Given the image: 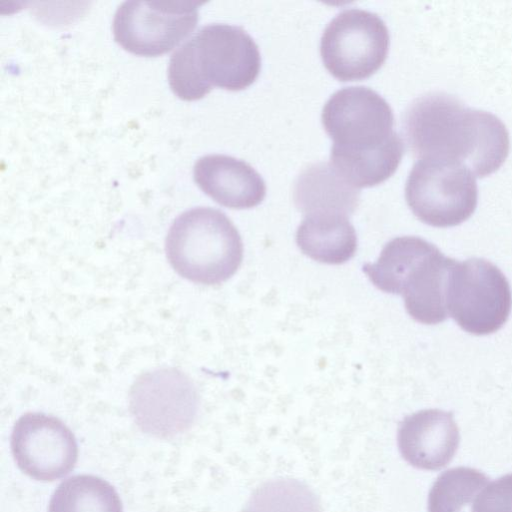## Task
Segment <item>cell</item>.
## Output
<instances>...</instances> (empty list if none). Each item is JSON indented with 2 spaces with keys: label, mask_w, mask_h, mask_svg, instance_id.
Here are the masks:
<instances>
[{
  "label": "cell",
  "mask_w": 512,
  "mask_h": 512,
  "mask_svg": "<svg viewBox=\"0 0 512 512\" xmlns=\"http://www.w3.org/2000/svg\"><path fill=\"white\" fill-rule=\"evenodd\" d=\"M321 120L333 140L330 165L350 185L376 186L395 173L404 145L390 105L377 92L344 87L327 100Z\"/></svg>",
  "instance_id": "1"
},
{
  "label": "cell",
  "mask_w": 512,
  "mask_h": 512,
  "mask_svg": "<svg viewBox=\"0 0 512 512\" xmlns=\"http://www.w3.org/2000/svg\"><path fill=\"white\" fill-rule=\"evenodd\" d=\"M403 130L411 152L462 164L475 177L497 171L510 140L503 122L490 112L466 107L444 92L415 99L407 108Z\"/></svg>",
  "instance_id": "2"
},
{
  "label": "cell",
  "mask_w": 512,
  "mask_h": 512,
  "mask_svg": "<svg viewBox=\"0 0 512 512\" xmlns=\"http://www.w3.org/2000/svg\"><path fill=\"white\" fill-rule=\"evenodd\" d=\"M261 55L253 38L239 26H203L170 57L167 77L180 99L203 98L216 86L240 91L257 79Z\"/></svg>",
  "instance_id": "3"
},
{
  "label": "cell",
  "mask_w": 512,
  "mask_h": 512,
  "mask_svg": "<svg viewBox=\"0 0 512 512\" xmlns=\"http://www.w3.org/2000/svg\"><path fill=\"white\" fill-rule=\"evenodd\" d=\"M456 262L422 238L402 236L389 241L377 261L366 263L362 270L379 290L402 295L415 321L434 325L449 315L446 287Z\"/></svg>",
  "instance_id": "4"
},
{
  "label": "cell",
  "mask_w": 512,
  "mask_h": 512,
  "mask_svg": "<svg viewBox=\"0 0 512 512\" xmlns=\"http://www.w3.org/2000/svg\"><path fill=\"white\" fill-rule=\"evenodd\" d=\"M165 249L179 275L206 285L229 279L243 258L238 230L223 212L210 207L180 214L169 228Z\"/></svg>",
  "instance_id": "5"
},
{
  "label": "cell",
  "mask_w": 512,
  "mask_h": 512,
  "mask_svg": "<svg viewBox=\"0 0 512 512\" xmlns=\"http://www.w3.org/2000/svg\"><path fill=\"white\" fill-rule=\"evenodd\" d=\"M406 202L423 223L452 227L475 211L478 188L473 173L460 163L438 158H420L405 186Z\"/></svg>",
  "instance_id": "6"
},
{
  "label": "cell",
  "mask_w": 512,
  "mask_h": 512,
  "mask_svg": "<svg viewBox=\"0 0 512 512\" xmlns=\"http://www.w3.org/2000/svg\"><path fill=\"white\" fill-rule=\"evenodd\" d=\"M446 306L464 331L492 334L505 324L511 311L509 282L498 267L485 259L456 262L448 277Z\"/></svg>",
  "instance_id": "7"
},
{
  "label": "cell",
  "mask_w": 512,
  "mask_h": 512,
  "mask_svg": "<svg viewBox=\"0 0 512 512\" xmlns=\"http://www.w3.org/2000/svg\"><path fill=\"white\" fill-rule=\"evenodd\" d=\"M390 46L385 22L375 13L351 8L338 13L321 36L320 54L336 79L358 81L384 64Z\"/></svg>",
  "instance_id": "8"
},
{
  "label": "cell",
  "mask_w": 512,
  "mask_h": 512,
  "mask_svg": "<svg viewBox=\"0 0 512 512\" xmlns=\"http://www.w3.org/2000/svg\"><path fill=\"white\" fill-rule=\"evenodd\" d=\"M202 4L192 0L124 1L114 14V39L135 55H162L194 30Z\"/></svg>",
  "instance_id": "9"
},
{
  "label": "cell",
  "mask_w": 512,
  "mask_h": 512,
  "mask_svg": "<svg viewBox=\"0 0 512 512\" xmlns=\"http://www.w3.org/2000/svg\"><path fill=\"white\" fill-rule=\"evenodd\" d=\"M197 394L190 380L175 369L142 375L130 393V409L142 431L156 437H172L192 424Z\"/></svg>",
  "instance_id": "10"
},
{
  "label": "cell",
  "mask_w": 512,
  "mask_h": 512,
  "mask_svg": "<svg viewBox=\"0 0 512 512\" xmlns=\"http://www.w3.org/2000/svg\"><path fill=\"white\" fill-rule=\"evenodd\" d=\"M11 450L17 466L40 481H53L75 466L78 448L70 429L59 419L27 413L15 423Z\"/></svg>",
  "instance_id": "11"
},
{
  "label": "cell",
  "mask_w": 512,
  "mask_h": 512,
  "mask_svg": "<svg viewBox=\"0 0 512 512\" xmlns=\"http://www.w3.org/2000/svg\"><path fill=\"white\" fill-rule=\"evenodd\" d=\"M459 441L453 414L440 409H425L406 416L397 434L402 457L423 470L445 467L453 459Z\"/></svg>",
  "instance_id": "12"
},
{
  "label": "cell",
  "mask_w": 512,
  "mask_h": 512,
  "mask_svg": "<svg viewBox=\"0 0 512 512\" xmlns=\"http://www.w3.org/2000/svg\"><path fill=\"white\" fill-rule=\"evenodd\" d=\"M198 187L218 204L232 209L259 205L266 195L261 175L247 162L228 155L200 157L193 169Z\"/></svg>",
  "instance_id": "13"
},
{
  "label": "cell",
  "mask_w": 512,
  "mask_h": 512,
  "mask_svg": "<svg viewBox=\"0 0 512 512\" xmlns=\"http://www.w3.org/2000/svg\"><path fill=\"white\" fill-rule=\"evenodd\" d=\"M359 189L346 182L330 163L312 164L298 175L293 187L296 207L305 215H351L358 206Z\"/></svg>",
  "instance_id": "14"
},
{
  "label": "cell",
  "mask_w": 512,
  "mask_h": 512,
  "mask_svg": "<svg viewBox=\"0 0 512 512\" xmlns=\"http://www.w3.org/2000/svg\"><path fill=\"white\" fill-rule=\"evenodd\" d=\"M300 250L311 259L338 265L350 260L357 250V235L348 217L341 214L305 215L296 232Z\"/></svg>",
  "instance_id": "15"
},
{
  "label": "cell",
  "mask_w": 512,
  "mask_h": 512,
  "mask_svg": "<svg viewBox=\"0 0 512 512\" xmlns=\"http://www.w3.org/2000/svg\"><path fill=\"white\" fill-rule=\"evenodd\" d=\"M48 512H122L115 489L92 475H76L55 490Z\"/></svg>",
  "instance_id": "16"
},
{
  "label": "cell",
  "mask_w": 512,
  "mask_h": 512,
  "mask_svg": "<svg viewBox=\"0 0 512 512\" xmlns=\"http://www.w3.org/2000/svg\"><path fill=\"white\" fill-rule=\"evenodd\" d=\"M489 478L469 467H457L443 472L428 495V512H472L480 492Z\"/></svg>",
  "instance_id": "17"
},
{
  "label": "cell",
  "mask_w": 512,
  "mask_h": 512,
  "mask_svg": "<svg viewBox=\"0 0 512 512\" xmlns=\"http://www.w3.org/2000/svg\"><path fill=\"white\" fill-rule=\"evenodd\" d=\"M244 512H322V508L306 484L294 479H276L263 483L253 492Z\"/></svg>",
  "instance_id": "18"
},
{
  "label": "cell",
  "mask_w": 512,
  "mask_h": 512,
  "mask_svg": "<svg viewBox=\"0 0 512 512\" xmlns=\"http://www.w3.org/2000/svg\"><path fill=\"white\" fill-rule=\"evenodd\" d=\"M472 512H512V474L488 484L476 498Z\"/></svg>",
  "instance_id": "19"
}]
</instances>
